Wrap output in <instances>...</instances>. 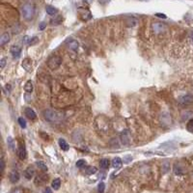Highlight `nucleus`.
<instances>
[{"instance_id": "f257e3e1", "label": "nucleus", "mask_w": 193, "mask_h": 193, "mask_svg": "<svg viewBox=\"0 0 193 193\" xmlns=\"http://www.w3.org/2000/svg\"><path fill=\"white\" fill-rule=\"evenodd\" d=\"M43 118L49 123H59L63 119V115L60 112L52 110V109H46L43 112Z\"/></svg>"}, {"instance_id": "f03ea898", "label": "nucleus", "mask_w": 193, "mask_h": 193, "mask_svg": "<svg viewBox=\"0 0 193 193\" xmlns=\"http://www.w3.org/2000/svg\"><path fill=\"white\" fill-rule=\"evenodd\" d=\"M21 14H22V17L24 20H31L34 17L35 14V8L34 6L30 4V3H26L22 6L21 8Z\"/></svg>"}, {"instance_id": "7ed1b4c3", "label": "nucleus", "mask_w": 193, "mask_h": 193, "mask_svg": "<svg viewBox=\"0 0 193 193\" xmlns=\"http://www.w3.org/2000/svg\"><path fill=\"white\" fill-rule=\"evenodd\" d=\"M62 64V58L58 55H53L51 56L47 61V66L51 70H56L58 69Z\"/></svg>"}, {"instance_id": "20e7f679", "label": "nucleus", "mask_w": 193, "mask_h": 193, "mask_svg": "<svg viewBox=\"0 0 193 193\" xmlns=\"http://www.w3.org/2000/svg\"><path fill=\"white\" fill-rule=\"evenodd\" d=\"M193 101V96L191 94H186L184 96L181 97L179 100H178V103L181 105V106H186L189 105Z\"/></svg>"}, {"instance_id": "39448f33", "label": "nucleus", "mask_w": 193, "mask_h": 193, "mask_svg": "<svg viewBox=\"0 0 193 193\" xmlns=\"http://www.w3.org/2000/svg\"><path fill=\"white\" fill-rule=\"evenodd\" d=\"M152 28H153V31L155 32V34H160L165 31L166 25L161 22H155V23H153Z\"/></svg>"}, {"instance_id": "423d86ee", "label": "nucleus", "mask_w": 193, "mask_h": 193, "mask_svg": "<svg viewBox=\"0 0 193 193\" xmlns=\"http://www.w3.org/2000/svg\"><path fill=\"white\" fill-rule=\"evenodd\" d=\"M78 14L79 17H81L83 20H88L92 19V14H91L90 11L84 9V8H78Z\"/></svg>"}, {"instance_id": "0eeeda50", "label": "nucleus", "mask_w": 193, "mask_h": 193, "mask_svg": "<svg viewBox=\"0 0 193 193\" xmlns=\"http://www.w3.org/2000/svg\"><path fill=\"white\" fill-rule=\"evenodd\" d=\"M10 51H11V54H12V56L14 58V59H17V58L20 57L21 47L17 45H14V46H12V47H11Z\"/></svg>"}, {"instance_id": "6e6552de", "label": "nucleus", "mask_w": 193, "mask_h": 193, "mask_svg": "<svg viewBox=\"0 0 193 193\" xmlns=\"http://www.w3.org/2000/svg\"><path fill=\"white\" fill-rule=\"evenodd\" d=\"M17 156H19V158H20L21 160H23V159L26 158V155H27L26 148H25V146H24L23 143L20 144L19 149H17Z\"/></svg>"}, {"instance_id": "1a4fd4ad", "label": "nucleus", "mask_w": 193, "mask_h": 193, "mask_svg": "<svg viewBox=\"0 0 193 193\" xmlns=\"http://www.w3.org/2000/svg\"><path fill=\"white\" fill-rule=\"evenodd\" d=\"M20 173L17 172V171H16V170L12 171V172H11L10 175H9V180H10V181H11L12 184L17 183V181H20Z\"/></svg>"}, {"instance_id": "9d476101", "label": "nucleus", "mask_w": 193, "mask_h": 193, "mask_svg": "<svg viewBox=\"0 0 193 193\" xmlns=\"http://www.w3.org/2000/svg\"><path fill=\"white\" fill-rule=\"evenodd\" d=\"M35 175V169L33 166H28L24 171V177L27 180H31Z\"/></svg>"}, {"instance_id": "9b49d317", "label": "nucleus", "mask_w": 193, "mask_h": 193, "mask_svg": "<svg viewBox=\"0 0 193 193\" xmlns=\"http://www.w3.org/2000/svg\"><path fill=\"white\" fill-rule=\"evenodd\" d=\"M47 180H48V177L46 175H39L37 178L35 179V184L36 185H42L43 184H46Z\"/></svg>"}, {"instance_id": "f8f14e48", "label": "nucleus", "mask_w": 193, "mask_h": 193, "mask_svg": "<svg viewBox=\"0 0 193 193\" xmlns=\"http://www.w3.org/2000/svg\"><path fill=\"white\" fill-rule=\"evenodd\" d=\"M24 113H25V116L29 119V120H35L36 117H37V115H36L35 111L33 110L32 108L30 107H26L24 109Z\"/></svg>"}, {"instance_id": "ddd939ff", "label": "nucleus", "mask_w": 193, "mask_h": 193, "mask_svg": "<svg viewBox=\"0 0 193 193\" xmlns=\"http://www.w3.org/2000/svg\"><path fill=\"white\" fill-rule=\"evenodd\" d=\"M121 140L122 143L124 145H129L130 142V136H129V132L127 130H125L121 133Z\"/></svg>"}, {"instance_id": "4468645a", "label": "nucleus", "mask_w": 193, "mask_h": 193, "mask_svg": "<svg viewBox=\"0 0 193 193\" xmlns=\"http://www.w3.org/2000/svg\"><path fill=\"white\" fill-rule=\"evenodd\" d=\"M22 68L25 71L27 72H31L32 71V61L30 58H25V59L22 61Z\"/></svg>"}, {"instance_id": "2eb2a0df", "label": "nucleus", "mask_w": 193, "mask_h": 193, "mask_svg": "<svg viewBox=\"0 0 193 193\" xmlns=\"http://www.w3.org/2000/svg\"><path fill=\"white\" fill-rule=\"evenodd\" d=\"M10 42V34L8 32H5L1 35L0 37V46H4L6 43H8Z\"/></svg>"}, {"instance_id": "dca6fc26", "label": "nucleus", "mask_w": 193, "mask_h": 193, "mask_svg": "<svg viewBox=\"0 0 193 193\" xmlns=\"http://www.w3.org/2000/svg\"><path fill=\"white\" fill-rule=\"evenodd\" d=\"M137 24V20L135 19V17H127V19L126 20V27H129V28H132V27H134L135 25Z\"/></svg>"}, {"instance_id": "f3484780", "label": "nucleus", "mask_w": 193, "mask_h": 193, "mask_svg": "<svg viewBox=\"0 0 193 193\" xmlns=\"http://www.w3.org/2000/svg\"><path fill=\"white\" fill-rule=\"evenodd\" d=\"M68 46H69V48L72 50V51H76L79 47V43L77 41H75V40H72V41L68 43Z\"/></svg>"}, {"instance_id": "a211bd4d", "label": "nucleus", "mask_w": 193, "mask_h": 193, "mask_svg": "<svg viewBox=\"0 0 193 193\" xmlns=\"http://www.w3.org/2000/svg\"><path fill=\"white\" fill-rule=\"evenodd\" d=\"M122 164H123L122 159L120 158H115L112 160V166H113V168L115 169H120L122 167Z\"/></svg>"}, {"instance_id": "6ab92c4d", "label": "nucleus", "mask_w": 193, "mask_h": 193, "mask_svg": "<svg viewBox=\"0 0 193 193\" xmlns=\"http://www.w3.org/2000/svg\"><path fill=\"white\" fill-rule=\"evenodd\" d=\"M59 146H60V148L62 149V150L65 151V152L69 151V149H70V146H69V144L66 142V140L62 139V138H60V139H59Z\"/></svg>"}, {"instance_id": "aec40b11", "label": "nucleus", "mask_w": 193, "mask_h": 193, "mask_svg": "<svg viewBox=\"0 0 193 193\" xmlns=\"http://www.w3.org/2000/svg\"><path fill=\"white\" fill-rule=\"evenodd\" d=\"M33 83H32L31 80H28V81L26 82V84H25L24 86V90H25V92H26L27 94H31L32 92H33Z\"/></svg>"}, {"instance_id": "412c9836", "label": "nucleus", "mask_w": 193, "mask_h": 193, "mask_svg": "<svg viewBox=\"0 0 193 193\" xmlns=\"http://www.w3.org/2000/svg\"><path fill=\"white\" fill-rule=\"evenodd\" d=\"M51 186H52V188L54 189V190H58V189L60 188V186H61V180L59 179V178H57V179H54L52 181Z\"/></svg>"}, {"instance_id": "4be33fe9", "label": "nucleus", "mask_w": 193, "mask_h": 193, "mask_svg": "<svg viewBox=\"0 0 193 193\" xmlns=\"http://www.w3.org/2000/svg\"><path fill=\"white\" fill-rule=\"evenodd\" d=\"M46 11L47 14H49V16H54V14H57V9L54 8V7H52V6H50V5L46 7Z\"/></svg>"}, {"instance_id": "5701e85b", "label": "nucleus", "mask_w": 193, "mask_h": 193, "mask_svg": "<svg viewBox=\"0 0 193 193\" xmlns=\"http://www.w3.org/2000/svg\"><path fill=\"white\" fill-rule=\"evenodd\" d=\"M100 165L103 169H108L109 165H110V161H109V159H107V158H103V159L100 160Z\"/></svg>"}, {"instance_id": "b1692460", "label": "nucleus", "mask_w": 193, "mask_h": 193, "mask_svg": "<svg viewBox=\"0 0 193 193\" xmlns=\"http://www.w3.org/2000/svg\"><path fill=\"white\" fill-rule=\"evenodd\" d=\"M36 165H37L42 171H43V172H46V171H47V166H46V164L45 162H43V161H37V162H36Z\"/></svg>"}, {"instance_id": "393cba45", "label": "nucleus", "mask_w": 193, "mask_h": 193, "mask_svg": "<svg viewBox=\"0 0 193 193\" xmlns=\"http://www.w3.org/2000/svg\"><path fill=\"white\" fill-rule=\"evenodd\" d=\"M96 172H97V168H96V167H94V166H89L85 169V173L87 175H93Z\"/></svg>"}, {"instance_id": "a878e982", "label": "nucleus", "mask_w": 193, "mask_h": 193, "mask_svg": "<svg viewBox=\"0 0 193 193\" xmlns=\"http://www.w3.org/2000/svg\"><path fill=\"white\" fill-rule=\"evenodd\" d=\"M17 122H19L21 129H25V127H26V126H27L26 121H25V120L22 117H20L19 119H17Z\"/></svg>"}, {"instance_id": "bb28decb", "label": "nucleus", "mask_w": 193, "mask_h": 193, "mask_svg": "<svg viewBox=\"0 0 193 193\" xmlns=\"http://www.w3.org/2000/svg\"><path fill=\"white\" fill-rule=\"evenodd\" d=\"M7 142H8V146L10 147V149L12 151H14V139L12 137H8V139H7Z\"/></svg>"}, {"instance_id": "cd10ccee", "label": "nucleus", "mask_w": 193, "mask_h": 193, "mask_svg": "<svg viewBox=\"0 0 193 193\" xmlns=\"http://www.w3.org/2000/svg\"><path fill=\"white\" fill-rule=\"evenodd\" d=\"M186 129L188 132H193V118L190 119L189 121L187 122L186 124Z\"/></svg>"}, {"instance_id": "c85d7f7f", "label": "nucleus", "mask_w": 193, "mask_h": 193, "mask_svg": "<svg viewBox=\"0 0 193 193\" xmlns=\"http://www.w3.org/2000/svg\"><path fill=\"white\" fill-rule=\"evenodd\" d=\"M75 165H76V167H78V168H82V167H84L86 165V161L84 159H79L76 161Z\"/></svg>"}, {"instance_id": "c756f323", "label": "nucleus", "mask_w": 193, "mask_h": 193, "mask_svg": "<svg viewBox=\"0 0 193 193\" xmlns=\"http://www.w3.org/2000/svg\"><path fill=\"white\" fill-rule=\"evenodd\" d=\"M170 169V164L168 162H164L162 164V173L163 174H165L168 172V170Z\"/></svg>"}, {"instance_id": "7c9ffc66", "label": "nucleus", "mask_w": 193, "mask_h": 193, "mask_svg": "<svg viewBox=\"0 0 193 193\" xmlns=\"http://www.w3.org/2000/svg\"><path fill=\"white\" fill-rule=\"evenodd\" d=\"M104 189H105V184L104 183H100L99 185H98V191H99V193H103L104 192Z\"/></svg>"}, {"instance_id": "2f4dec72", "label": "nucleus", "mask_w": 193, "mask_h": 193, "mask_svg": "<svg viewBox=\"0 0 193 193\" xmlns=\"http://www.w3.org/2000/svg\"><path fill=\"white\" fill-rule=\"evenodd\" d=\"M62 22V17H57L55 19H53L51 20V24L53 25H57V24H60Z\"/></svg>"}, {"instance_id": "473e14b6", "label": "nucleus", "mask_w": 193, "mask_h": 193, "mask_svg": "<svg viewBox=\"0 0 193 193\" xmlns=\"http://www.w3.org/2000/svg\"><path fill=\"white\" fill-rule=\"evenodd\" d=\"M39 42V38L38 37H33V38H31L30 39V41H29V43H28V45L29 46H34V45H36Z\"/></svg>"}, {"instance_id": "72a5a7b5", "label": "nucleus", "mask_w": 193, "mask_h": 193, "mask_svg": "<svg viewBox=\"0 0 193 193\" xmlns=\"http://www.w3.org/2000/svg\"><path fill=\"white\" fill-rule=\"evenodd\" d=\"M11 193H23V190H22V188L17 187V188H14L13 190L11 191Z\"/></svg>"}, {"instance_id": "f704fd0d", "label": "nucleus", "mask_w": 193, "mask_h": 193, "mask_svg": "<svg viewBox=\"0 0 193 193\" xmlns=\"http://www.w3.org/2000/svg\"><path fill=\"white\" fill-rule=\"evenodd\" d=\"M11 89H12V86H11L10 84H6L5 87H4V90H5L6 94H9L11 92Z\"/></svg>"}, {"instance_id": "c9c22d12", "label": "nucleus", "mask_w": 193, "mask_h": 193, "mask_svg": "<svg viewBox=\"0 0 193 193\" xmlns=\"http://www.w3.org/2000/svg\"><path fill=\"white\" fill-rule=\"evenodd\" d=\"M5 65H6V58H2V59L0 60V68L4 69Z\"/></svg>"}, {"instance_id": "e433bc0d", "label": "nucleus", "mask_w": 193, "mask_h": 193, "mask_svg": "<svg viewBox=\"0 0 193 193\" xmlns=\"http://www.w3.org/2000/svg\"><path fill=\"white\" fill-rule=\"evenodd\" d=\"M46 27V23H45V22H41V23H40V25H39V29L41 31H43Z\"/></svg>"}, {"instance_id": "4c0bfd02", "label": "nucleus", "mask_w": 193, "mask_h": 193, "mask_svg": "<svg viewBox=\"0 0 193 193\" xmlns=\"http://www.w3.org/2000/svg\"><path fill=\"white\" fill-rule=\"evenodd\" d=\"M4 169H5V162H4V159L2 158H1V172L2 173L4 172Z\"/></svg>"}, {"instance_id": "58836bf2", "label": "nucleus", "mask_w": 193, "mask_h": 193, "mask_svg": "<svg viewBox=\"0 0 193 193\" xmlns=\"http://www.w3.org/2000/svg\"><path fill=\"white\" fill-rule=\"evenodd\" d=\"M155 17H159V19H166V16L165 14H155Z\"/></svg>"}, {"instance_id": "ea45409f", "label": "nucleus", "mask_w": 193, "mask_h": 193, "mask_svg": "<svg viewBox=\"0 0 193 193\" xmlns=\"http://www.w3.org/2000/svg\"><path fill=\"white\" fill-rule=\"evenodd\" d=\"M43 193H52V190L50 187H46L45 188V190H43Z\"/></svg>"}, {"instance_id": "a19ab883", "label": "nucleus", "mask_w": 193, "mask_h": 193, "mask_svg": "<svg viewBox=\"0 0 193 193\" xmlns=\"http://www.w3.org/2000/svg\"><path fill=\"white\" fill-rule=\"evenodd\" d=\"M100 1V4H103V5H104V4H106V3H108L110 0H99Z\"/></svg>"}, {"instance_id": "79ce46f5", "label": "nucleus", "mask_w": 193, "mask_h": 193, "mask_svg": "<svg viewBox=\"0 0 193 193\" xmlns=\"http://www.w3.org/2000/svg\"><path fill=\"white\" fill-rule=\"evenodd\" d=\"M83 1H84V2H86L87 4H91V3L93 2V0H83Z\"/></svg>"}, {"instance_id": "37998d69", "label": "nucleus", "mask_w": 193, "mask_h": 193, "mask_svg": "<svg viewBox=\"0 0 193 193\" xmlns=\"http://www.w3.org/2000/svg\"><path fill=\"white\" fill-rule=\"evenodd\" d=\"M191 40H192V42H193V33L191 34Z\"/></svg>"}]
</instances>
